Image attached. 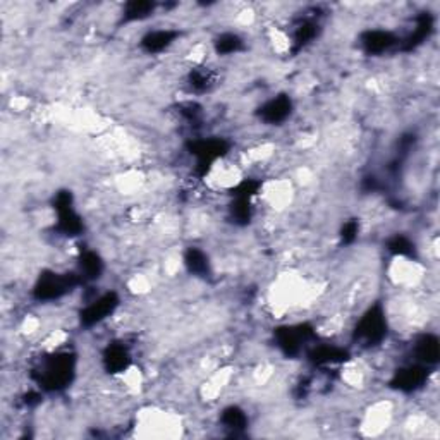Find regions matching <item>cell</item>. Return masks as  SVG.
Listing matches in <instances>:
<instances>
[{"label": "cell", "instance_id": "6da1fadb", "mask_svg": "<svg viewBox=\"0 0 440 440\" xmlns=\"http://www.w3.org/2000/svg\"><path fill=\"white\" fill-rule=\"evenodd\" d=\"M414 355H416L418 362L425 363V365H432L439 359V341L435 335L425 334L414 344Z\"/></svg>", "mask_w": 440, "mask_h": 440}]
</instances>
